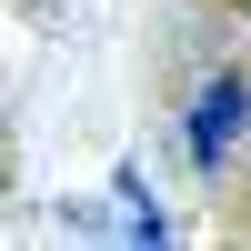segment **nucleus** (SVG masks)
Returning <instances> with one entry per match:
<instances>
[{
  "instance_id": "f257e3e1",
  "label": "nucleus",
  "mask_w": 251,
  "mask_h": 251,
  "mask_svg": "<svg viewBox=\"0 0 251 251\" xmlns=\"http://www.w3.org/2000/svg\"><path fill=\"white\" fill-rule=\"evenodd\" d=\"M181 151H191L201 181H221V171L251 151V71H241V60L191 91V111H181Z\"/></svg>"
},
{
  "instance_id": "f03ea898",
  "label": "nucleus",
  "mask_w": 251,
  "mask_h": 251,
  "mask_svg": "<svg viewBox=\"0 0 251 251\" xmlns=\"http://www.w3.org/2000/svg\"><path fill=\"white\" fill-rule=\"evenodd\" d=\"M111 231H121V241H171V221H161L151 171H141V161H121V171H111Z\"/></svg>"
},
{
  "instance_id": "7ed1b4c3",
  "label": "nucleus",
  "mask_w": 251,
  "mask_h": 251,
  "mask_svg": "<svg viewBox=\"0 0 251 251\" xmlns=\"http://www.w3.org/2000/svg\"><path fill=\"white\" fill-rule=\"evenodd\" d=\"M241 181H251V151H241Z\"/></svg>"
}]
</instances>
